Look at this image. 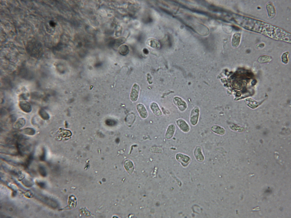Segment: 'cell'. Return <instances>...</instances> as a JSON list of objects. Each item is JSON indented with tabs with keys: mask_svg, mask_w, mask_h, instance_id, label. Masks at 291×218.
<instances>
[{
	"mask_svg": "<svg viewBox=\"0 0 291 218\" xmlns=\"http://www.w3.org/2000/svg\"><path fill=\"white\" fill-rule=\"evenodd\" d=\"M200 115L199 107L196 106L191 110L189 117V122L193 126H196L199 122Z\"/></svg>",
	"mask_w": 291,
	"mask_h": 218,
	"instance_id": "obj_3",
	"label": "cell"
},
{
	"mask_svg": "<svg viewBox=\"0 0 291 218\" xmlns=\"http://www.w3.org/2000/svg\"><path fill=\"white\" fill-rule=\"evenodd\" d=\"M194 154L197 161L202 162L205 160V157L202 152V149L201 146H197L194 151Z\"/></svg>",
	"mask_w": 291,
	"mask_h": 218,
	"instance_id": "obj_7",
	"label": "cell"
},
{
	"mask_svg": "<svg viewBox=\"0 0 291 218\" xmlns=\"http://www.w3.org/2000/svg\"><path fill=\"white\" fill-rule=\"evenodd\" d=\"M150 108L153 113L157 117H160L162 113L158 104L156 102H152L150 104Z\"/></svg>",
	"mask_w": 291,
	"mask_h": 218,
	"instance_id": "obj_14",
	"label": "cell"
},
{
	"mask_svg": "<svg viewBox=\"0 0 291 218\" xmlns=\"http://www.w3.org/2000/svg\"><path fill=\"white\" fill-rule=\"evenodd\" d=\"M173 101L174 104L177 106L180 111L183 112L186 110L187 107V104L181 98L176 97L174 98Z\"/></svg>",
	"mask_w": 291,
	"mask_h": 218,
	"instance_id": "obj_5",
	"label": "cell"
},
{
	"mask_svg": "<svg viewBox=\"0 0 291 218\" xmlns=\"http://www.w3.org/2000/svg\"><path fill=\"white\" fill-rule=\"evenodd\" d=\"M39 171L40 175L42 177H45L46 176V172L45 169L43 167H40L39 168Z\"/></svg>",
	"mask_w": 291,
	"mask_h": 218,
	"instance_id": "obj_26",
	"label": "cell"
},
{
	"mask_svg": "<svg viewBox=\"0 0 291 218\" xmlns=\"http://www.w3.org/2000/svg\"><path fill=\"white\" fill-rule=\"evenodd\" d=\"M125 39L124 38H118L116 40L114 41V44H116L117 46H119L125 42Z\"/></svg>",
	"mask_w": 291,
	"mask_h": 218,
	"instance_id": "obj_25",
	"label": "cell"
},
{
	"mask_svg": "<svg viewBox=\"0 0 291 218\" xmlns=\"http://www.w3.org/2000/svg\"><path fill=\"white\" fill-rule=\"evenodd\" d=\"M288 52H286L283 53L282 54L281 57L282 61L284 64H287L288 63Z\"/></svg>",
	"mask_w": 291,
	"mask_h": 218,
	"instance_id": "obj_23",
	"label": "cell"
},
{
	"mask_svg": "<svg viewBox=\"0 0 291 218\" xmlns=\"http://www.w3.org/2000/svg\"><path fill=\"white\" fill-rule=\"evenodd\" d=\"M143 52L145 54H148L149 53V51L146 48L144 49L143 50Z\"/></svg>",
	"mask_w": 291,
	"mask_h": 218,
	"instance_id": "obj_31",
	"label": "cell"
},
{
	"mask_svg": "<svg viewBox=\"0 0 291 218\" xmlns=\"http://www.w3.org/2000/svg\"><path fill=\"white\" fill-rule=\"evenodd\" d=\"M29 95L28 93L23 94L20 95V98L24 100L27 99Z\"/></svg>",
	"mask_w": 291,
	"mask_h": 218,
	"instance_id": "obj_27",
	"label": "cell"
},
{
	"mask_svg": "<svg viewBox=\"0 0 291 218\" xmlns=\"http://www.w3.org/2000/svg\"><path fill=\"white\" fill-rule=\"evenodd\" d=\"M22 132L23 134L30 136H33L35 135L36 133L35 130L34 129L29 128H26L22 130Z\"/></svg>",
	"mask_w": 291,
	"mask_h": 218,
	"instance_id": "obj_21",
	"label": "cell"
},
{
	"mask_svg": "<svg viewBox=\"0 0 291 218\" xmlns=\"http://www.w3.org/2000/svg\"><path fill=\"white\" fill-rule=\"evenodd\" d=\"M38 185L40 188H43L45 186V184L42 182H39L37 183Z\"/></svg>",
	"mask_w": 291,
	"mask_h": 218,
	"instance_id": "obj_30",
	"label": "cell"
},
{
	"mask_svg": "<svg viewBox=\"0 0 291 218\" xmlns=\"http://www.w3.org/2000/svg\"><path fill=\"white\" fill-rule=\"evenodd\" d=\"M129 51L128 47L126 45H122L119 48L120 53L123 55H126L129 52Z\"/></svg>",
	"mask_w": 291,
	"mask_h": 218,
	"instance_id": "obj_22",
	"label": "cell"
},
{
	"mask_svg": "<svg viewBox=\"0 0 291 218\" xmlns=\"http://www.w3.org/2000/svg\"><path fill=\"white\" fill-rule=\"evenodd\" d=\"M211 129L213 133L218 135L223 136L226 133L225 130L222 127L217 125H213Z\"/></svg>",
	"mask_w": 291,
	"mask_h": 218,
	"instance_id": "obj_12",
	"label": "cell"
},
{
	"mask_svg": "<svg viewBox=\"0 0 291 218\" xmlns=\"http://www.w3.org/2000/svg\"><path fill=\"white\" fill-rule=\"evenodd\" d=\"M19 106L21 110L26 113H29L32 110V106L30 103L25 101H21L19 103Z\"/></svg>",
	"mask_w": 291,
	"mask_h": 218,
	"instance_id": "obj_9",
	"label": "cell"
},
{
	"mask_svg": "<svg viewBox=\"0 0 291 218\" xmlns=\"http://www.w3.org/2000/svg\"><path fill=\"white\" fill-rule=\"evenodd\" d=\"M27 52L30 55L36 58H40L43 53V46L41 43L36 40L29 41L26 47Z\"/></svg>",
	"mask_w": 291,
	"mask_h": 218,
	"instance_id": "obj_2",
	"label": "cell"
},
{
	"mask_svg": "<svg viewBox=\"0 0 291 218\" xmlns=\"http://www.w3.org/2000/svg\"><path fill=\"white\" fill-rule=\"evenodd\" d=\"M45 153L44 150L43 151V153L40 157V159L42 161H44L45 159Z\"/></svg>",
	"mask_w": 291,
	"mask_h": 218,
	"instance_id": "obj_28",
	"label": "cell"
},
{
	"mask_svg": "<svg viewBox=\"0 0 291 218\" xmlns=\"http://www.w3.org/2000/svg\"><path fill=\"white\" fill-rule=\"evenodd\" d=\"M246 103L248 106L251 108H254V105H255L256 107L259 106L262 102L256 101L251 98H248L246 100Z\"/></svg>",
	"mask_w": 291,
	"mask_h": 218,
	"instance_id": "obj_20",
	"label": "cell"
},
{
	"mask_svg": "<svg viewBox=\"0 0 291 218\" xmlns=\"http://www.w3.org/2000/svg\"><path fill=\"white\" fill-rule=\"evenodd\" d=\"M241 38V34L239 33L235 34L232 38V43L233 46L234 47L238 46L240 43Z\"/></svg>",
	"mask_w": 291,
	"mask_h": 218,
	"instance_id": "obj_16",
	"label": "cell"
},
{
	"mask_svg": "<svg viewBox=\"0 0 291 218\" xmlns=\"http://www.w3.org/2000/svg\"><path fill=\"white\" fill-rule=\"evenodd\" d=\"M176 124L180 130L183 132L187 133L190 131V127L184 120L179 119L176 121Z\"/></svg>",
	"mask_w": 291,
	"mask_h": 218,
	"instance_id": "obj_6",
	"label": "cell"
},
{
	"mask_svg": "<svg viewBox=\"0 0 291 218\" xmlns=\"http://www.w3.org/2000/svg\"><path fill=\"white\" fill-rule=\"evenodd\" d=\"M49 24L51 27H55L56 25V23L52 21H50Z\"/></svg>",
	"mask_w": 291,
	"mask_h": 218,
	"instance_id": "obj_29",
	"label": "cell"
},
{
	"mask_svg": "<svg viewBox=\"0 0 291 218\" xmlns=\"http://www.w3.org/2000/svg\"><path fill=\"white\" fill-rule=\"evenodd\" d=\"M26 121L25 119L22 118L18 119L15 123L14 128L16 129H21L23 128L25 125Z\"/></svg>",
	"mask_w": 291,
	"mask_h": 218,
	"instance_id": "obj_17",
	"label": "cell"
},
{
	"mask_svg": "<svg viewBox=\"0 0 291 218\" xmlns=\"http://www.w3.org/2000/svg\"><path fill=\"white\" fill-rule=\"evenodd\" d=\"M266 8L269 17L271 19L274 18L276 14V10L273 4L271 3H268Z\"/></svg>",
	"mask_w": 291,
	"mask_h": 218,
	"instance_id": "obj_11",
	"label": "cell"
},
{
	"mask_svg": "<svg viewBox=\"0 0 291 218\" xmlns=\"http://www.w3.org/2000/svg\"><path fill=\"white\" fill-rule=\"evenodd\" d=\"M140 89L139 86L137 84H134L130 92V97L131 101L133 102L136 101L138 98Z\"/></svg>",
	"mask_w": 291,
	"mask_h": 218,
	"instance_id": "obj_8",
	"label": "cell"
},
{
	"mask_svg": "<svg viewBox=\"0 0 291 218\" xmlns=\"http://www.w3.org/2000/svg\"><path fill=\"white\" fill-rule=\"evenodd\" d=\"M176 160L184 167H187L191 161V158L190 157L181 153L177 154L176 155Z\"/></svg>",
	"mask_w": 291,
	"mask_h": 218,
	"instance_id": "obj_4",
	"label": "cell"
},
{
	"mask_svg": "<svg viewBox=\"0 0 291 218\" xmlns=\"http://www.w3.org/2000/svg\"><path fill=\"white\" fill-rule=\"evenodd\" d=\"M159 43L155 40H152L150 41V46L154 48H158L159 46Z\"/></svg>",
	"mask_w": 291,
	"mask_h": 218,
	"instance_id": "obj_24",
	"label": "cell"
},
{
	"mask_svg": "<svg viewBox=\"0 0 291 218\" xmlns=\"http://www.w3.org/2000/svg\"><path fill=\"white\" fill-rule=\"evenodd\" d=\"M124 165L128 172L131 174L134 170V166L132 161L129 160H126L124 162Z\"/></svg>",
	"mask_w": 291,
	"mask_h": 218,
	"instance_id": "obj_15",
	"label": "cell"
},
{
	"mask_svg": "<svg viewBox=\"0 0 291 218\" xmlns=\"http://www.w3.org/2000/svg\"><path fill=\"white\" fill-rule=\"evenodd\" d=\"M272 58L268 56H263L259 57L258 60V62L261 64L269 63L271 61Z\"/></svg>",
	"mask_w": 291,
	"mask_h": 218,
	"instance_id": "obj_18",
	"label": "cell"
},
{
	"mask_svg": "<svg viewBox=\"0 0 291 218\" xmlns=\"http://www.w3.org/2000/svg\"><path fill=\"white\" fill-rule=\"evenodd\" d=\"M236 24L248 30L262 34L270 38L291 43V34L279 27L248 17L235 14Z\"/></svg>",
	"mask_w": 291,
	"mask_h": 218,
	"instance_id": "obj_1",
	"label": "cell"
},
{
	"mask_svg": "<svg viewBox=\"0 0 291 218\" xmlns=\"http://www.w3.org/2000/svg\"><path fill=\"white\" fill-rule=\"evenodd\" d=\"M176 130V127L173 124L170 125L167 128L165 135V138L167 139L172 138L174 135Z\"/></svg>",
	"mask_w": 291,
	"mask_h": 218,
	"instance_id": "obj_13",
	"label": "cell"
},
{
	"mask_svg": "<svg viewBox=\"0 0 291 218\" xmlns=\"http://www.w3.org/2000/svg\"><path fill=\"white\" fill-rule=\"evenodd\" d=\"M38 114L40 117L44 120H47L50 118L49 114L43 109H41L39 110Z\"/></svg>",
	"mask_w": 291,
	"mask_h": 218,
	"instance_id": "obj_19",
	"label": "cell"
},
{
	"mask_svg": "<svg viewBox=\"0 0 291 218\" xmlns=\"http://www.w3.org/2000/svg\"><path fill=\"white\" fill-rule=\"evenodd\" d=\"M137 110L140 117L143 119L147 118L148 113L146 108L142 104H139L137 105Z\"/></svg>",
	"mask_w": 291,
	"mask_h": 218,
	"instance_id": "obj_10",
	"label": "cell"
}]
</instances>
